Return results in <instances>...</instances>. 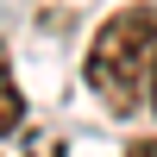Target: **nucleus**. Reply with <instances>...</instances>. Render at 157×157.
Here are the masks:
<instances>
[{
	"label": "nucleus",
	"mask_w": 157,
	"mask_h": 157,
	"mask_svg": "<svg viewBox=\"0 0 157 157\" xmlns=\"http://www.w3.org/2000/svg\"><path fill=\"white\" fill-rule=\"evenodd\" d=\"M19 126H25V94H19V82H13L6 44H0V138H6V132H19Z\"/></svg>",
	"instance_id": "nucleus-2"
},
{
	"label": "nucleus",
	"mask_w": 157,
	"mask_h": 157,
	"mask_svg": "<svg viewBox=\"0 0 157 157\" xmlns=\"http://www.w3.org/2000/svg\"><path fill=\"white\" fill-rule=\"evenodd\" d=\"M126 157H157V138H138V145L126 151Z\"/></svg>",
	"instance_id": "nucleus-3"
},
{
	"label": "nucleus",
	"mask_w": 157,
	"mask_h": 157,
	"mask_svg": "<svg viewBox=\"0 0 157 157\" xmlns=\"http://www.w3.org/2000/svg\"><path fill=\"white\" fill-rule=\"evenodd\" d=\"M82 75H88L94 101L113 113V120L138 113L151 101V75H157V6L132 0V6L107 13V19L94 25V38H88Z\"/></svg>",
	"instance_id": "nucleus-1"
},
{
	"label": "nucleus",
	"mask_w": 157,
	"mask_h": 157,
	"mask_svg": "<svg viewBox=\"0 0 157 157\" xmlns=\"http://www.w3.org/2000/svg\"><path fill=\"white\" fill-rule=\"evenodd\" d=\"M151 113H157V75H151Z\"/></svg>",
	"instance_id": "nucleus-4"
}]
</instances>
